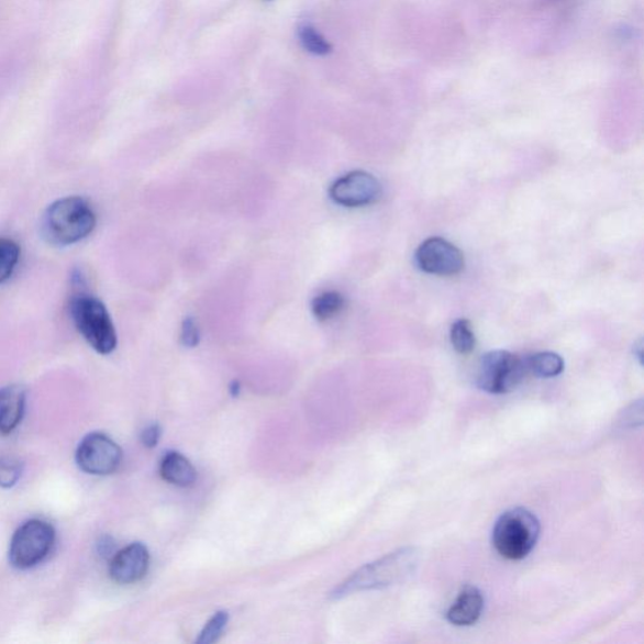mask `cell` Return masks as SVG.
I'll use <instances>...</instances> for the list:
<instances>
[{"instance_id": "7", "label": "cell", "mask_w": 644, "mask_h": 644, "mask_svg": "<svg viewBox=\"0 0 644 644\" xmlns=\"http://www.w3.org/2000/svg\"><path fill=\"white\" fill-rule=\"evenodd\" d=\"M123 460V449L104 433L87 434L76 451V464L92 476L114 474Z\"/></svg>"}, {"instance_id": "2", "label": "cell", "mask_w": 644, "mask_h": 644, "mask_svg": "<svg viewBox=\"0 0 644 644\" xmlns=\"http://www.w3.org/2000/svg\"><path fill=\"white\" fill-rule=\"evenodd\" d=\"M418 563H420V553L414 547H403V549L382 556L377 562L364 565L335 588L332 598L342 599L359 593V591L398 585V582L413 576Z\"/></svg>"}, {"instance_id": "1", "label": "cell", "mask_w": 644, "mask_h": 644, "mask_svg": "<svg viewBox=\"0 0 644 644\" xmlns=\"http://www.w3.org/2000/svg\"><path fill=\"white\" fill-rule=\"evenodd\" d=\"M96 227L93 208L85 198L66 197L42 215L41 233L52 246L67 247L89 237Z\"/></svg>"}, {"instance_id": "13", "label": "cell", "mask_w": 644, "mask_h": 644, "mask_svg": "<svg viewBox=\"0 0 644 644\" xmlns=\"http://www.w3.org/2000/svg\"><path fill=\"white\" fill-rule=\"evenodd\" d=\"M160 475L165 481L178 487H189L197 480L195 466L178 452H169L163 457Z\"/></svg>"}, {"instance_id": "23", "label": "cell", "mask_w": 644, "mask_h": 644, "mask_svg": "<svg viewBox=\"0 0 644 644\" xmlns=\"http://www.w3.org/2000/svg\"><path fill=\"white\" fill-rule=\"evenodd\" d=\"M99 552L102 555H109L112 553V542L110 537H103L101 543L99 544Z\"/></svg>"}, {"instance_id": "9", "label": "cell", "mask_w": 644, "mask_h": 644, "mask_svg": "<svg viewBox=\"0 0 644 644\" xmlns=\"http://www.w3.org/2000/svg\"><path fill=\"white\" fill-rule=\"evenodd\" d=\"M415 260L422 271L436 276H456L465 268L463 251L441 237L425 240L415 252Z\"/></svg>"}, {"instance_id": "15", "label": "cell", "mask_w": 644, "mask_h": 644, "mask_svg": "<svg viewBox=\"0 0 644 644\" xmlns=\"http://www.w3.org/2000/svg\"><path fill=\"white\" fill-rule=\"evenodd\" d=\"M345 298L337 291H325L317 296L311 302L313 317L319 321H330L341 315L345 309Z\"/></svg>"}, {"instance_id": "6", "label": "cell", "mask_w": 644, "mask_h": 644, "mask_svg": "<svg viewBox=\"0 0 644 644\" xmlns=\"http://www.w3.org/2000/svg\"><path fill=\"white\" fill-rule=\"evenodd\" d=\"M528 374L519 355L495 351L482 356L477 369V387L490 395H504L517 389Z\"/></svg>"}, {"instance_id": "17", "label": "cell", "mask_w": 644, "mask_h": 644, "mask_svg": "<svg viewBox=\"0 0 644 644\" xmlns=\"http://www.w3.org/2000/svg\"><path fill=\"white\" fill-rule=\"evenodd\" d=\"M21 247L11 238L0 237V284L12 277L20 263Z\"/></svg>"}, {"instance_id": "22", "label": "cell", "mask_w": 644, "mask_h": 644, "mask_svg": "<svg viewBox=\"0 0 644 644\" xmlns=\"http://www.w3.org/2000/svg\"><path fill=\"white\" fill-rule=\"evenodd\" d=\"M160 437L162 430L158 424L146 426L142 433V442L146 448H154L156 445H158Z\"/></svg>"}, {"instance_id": "3", "label": "cell", "mask_w": 644, "mask_h": 644, "mask_svg": "<svg viewBox=\"0 0 644 644\" xmlns=\"http://www.w3.org/2000/svg\"><path fill=\"white\" fill-rule=\"evenodd\" d=\"M69 312L78 333L87 344L101 355H109L116 349L118 335L110 313L95 296L78 292L69 302Z\"/></svg>"}, {"instance_id": "18", "label": "cell", "mask_w": 644, "mask_h": 644, "mask_svg": "<svg viewBox=\"0 0 644 644\" xmlns=\"http://www.w3.org/2000/svg\"><path fill=\"white\" fill-rule=\"evenodd\" d=\"M451 343L463 355L471 354L476 347V336L471 322L460 319L451 326Z\"/></svg>"}, {"instance_id": "10", "label": "cell", "mask_w": 644, "mask_h": 644, "mask_svg": "<svg viewBox=\"0 0 644 644\" xmlns=\"http://www.w3.org/2000/svg\"><path fill=\"white\" fill-rule=\"evenodd\" d=\"M151 554L142 543L130 544L114 555L110 563V577L118 585H134L149 570Z\"/></svg>"}, {"instance_id": "16", "label": "cell", "mask_w": 644, "mask_h": 644, "mask_svg": "<svg viewBox=\"0 0 644 644\" xmlns=\"http://www.w3.org/2000/svg\"><path fill=\"white\" fill-rule=\"evenodd\" d=\"M298 37L304 49L312 55L326 56L333 51L332 45L311 23H301L298 27Z\"/></svg>"}, {"instance_id": "8", "label": "cell", "mask_w": 644, "mask_h": 644, "mask_svg": "<svg viewBox=\"0 0 644 644\" xmlns=\"http://www.w3.org/2000/svg\"><path fill=\"white\" fill-rule=\"evenodd\" d=\"M333 202L345 208L367 207L378 202L381 196L379 180L370 173L355 170L336 179L329 190Z\"/></svg>"}, {"instance_id": "19", "label": "cell", "mask_w": 644, "mask_h": 644, "mask_svg": "<svg viewBox=\"0 0 644 644\" xmlns=\"http://www.w3.org/2000/svg\"><path fill=\"white\" fill-rule=\"evenodd\" d=\"M23 466L19 459L10 456H0V487L11 489L21 480Z\"/></svg>"}, {"instance_id": "5", "label": "cell", "mask_w": 644, "mask_h": 644, "mask_svg": "<svg viewBox=\"0 0 644 644\" xmlns=\"http://www.w3.org/2000/svg\"><path fill=\"white\" fill-rule=\"evenodd\" d=\"M56 542L55 528L49 522L32 519L16 529L10 545V562L14 568L27 570L45 560Z\"/></svg>"}, {"instance_id": "11", "label": "cell", "mask_w": 644, "mask_h": 644, "mask_svg": "<svg viewBox=\"0 0 644 644\" xmlns=\"http://www.w3.org/2000/svg\"><path fill=\"white\" fill-rule=\"evenodd\" d=\"M27 390L12 385L0 388V434L12 433L23 420Z\"/></svg>"}, {"instance_id": "24", "label": "cell", "mask_w": 644, "mask_h": 644, "mask_svg": "<svg viewBox=\"0 0 644 644\" xmlns=\"http://www.w3.org/2000/svg\"><path fill=\"white\" fill-rule=\"evenodd\" d=\"M238 391H240V385H238L237 381H234L233 385H232V387H231V393L233 396H237L238 395Z\"/></svg>"}, {"instance_id": "20", "label": "cell", "mask_w": 644, "mask_h": 644, "mask_svg": "<svg viewBox=\"0 0 644 644\" xmlns=\"http://www.w3.org/2000/svg\"><path fill=\"white\" fill-rule=\"evenodd\" d=\"M230 615L227 612L215 613L211 620L206 624L202 633H200L197 643L211 644L220 640L222 633L227 626Z\"/></svg>"}, {"instance_id": "21", "label": "cell", "mask_w": 644, "mask_h": 644, "mask_svg": "<svg viewBox=\"0 0 644 644\" xmlns=\"http://www.w3.org/2000/svg\"><path fill=\"white\" fill-rule=\"evenodd\" d=\"M200 334L197 322L188 318L182 322L180 332V342L186 347H196L199 344Z\"/></svg>"}, {"instance_id": "4", "label": "cell", "mask_w": 644, "mask_h": 644, "mask_svg": "<svg viewBox=\"0 0 644 644\" xmlns=\"http://www.w3.org/2000/svg\"><path fill=\"white\" fill-rule=\"evenodd\" d=\"M538 535H541V522L534 513L517 508L503 512L496 521L492 544L502 558L521 560L534 549Z\"/></svg>"}, {"instance_id": "12", "label": "cell", "mask_w": 644, "mask_h": 644, "mask_svg": "<svg viewBox=\"0 0 644 644\" xmlns=\"http://www.w3.org/2000/svg\"><path fill=\"white\" fill-rule=\"evenodd\" d=\"M484 608L482 591L475 587H466L460 591L456 602L448 609L447 620L457 626L473 625L480 620Z\"/></svg>"}, {"instance_id": "14", "label": "cell", "mask_w": 644, "mask_h": 644, "mask_svg": "<svg viewBox=\"0 0 644 644\" xmlns=\"http://www.w3.org/2000/svg\"><path fill=\"white\" fill-rule=\"evenodd\" d=\"M528 373L538 378H554L564 371V360L560 355L552 352L537 353L525 360Z\"/></svg>"}]
</instances>
